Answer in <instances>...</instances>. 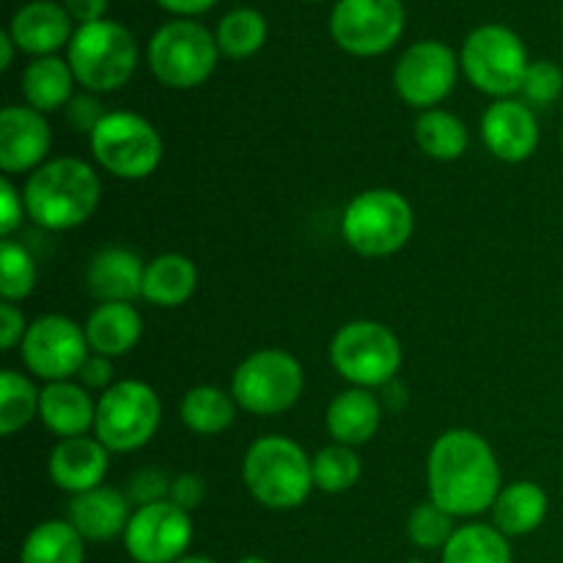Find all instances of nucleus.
<instances>
[{
  "label": "nucleus",
  "mask_w": 563,
  "mask_h": 563,
  "mask_svg": "<svg viewBox=\"0 0 563 563\" xmlns=\"http://www.w3.org/2000/svg\"><path fill=\"white\" fill-rule=\"evenodd\" d=\"M429 500L456 520H476L493 509L504 489V473L495 449L473 429H445L427 456Z\"/></svg>",
  "instance_id": "nucleus-1"
},
{
  "label": "nucleus",
  "mask_w": 563,
  "mask_h": 563,
  "mask_svg": "<svg viewBox=\"0 0 563 563\" xmlns=\"http://www.w3.org/2000/svg\"><path fill=\"white\" fill-rule=\"evenodd\" d=\"M27 220L44 231H71L93 218L102 201L97 168L80 157H53L22 185Z\"/></svg>",
  "instance_id": "nucleus-2"
},
{
  "label": "nucleus",
  "mask_w": 563,
  "mask_h": 563,
  "mask_svg": "<svg viewBox=\"0 0 563 563\" xmlns=\"http://www.w3.org/2000/svg\"><path fill=\"white\" fill-rule=\"evenodd\" d=\"M242 484L251 498L269 511L300 509L317 489L311 456L286 434H264L247 445Z\"/></svg>",
  "instance_id": "nucleus-3"
},
{
  "label": "nucleus",
  "mask_w": 563,
  "mask_h": 563,
  "mask_svg": "<svg viewBox=\"0 0 563 563\" xmlns=\"http://www.w3.org/2000/svg\"><path fill=\"white\" fill-rule=\"evenodd\" d=\"M416 231V212L405 192L372 187L341 212V240L363 258H388L405 251Z\"/></svg>",
  "instance_id": "nucleus-4"
},
{
  "label": "nucleus",
  "mask_w": 563,
  "mask_h": 563,
  "mask_svg": "<svg viewBox=\"0 0 563 563\" xmlns=\"http://www.w3.org/2000/svg\"><path fill=\"white\" fill-rule=\"evenodd\" d=\"M137 42L115 20L77 25L66 60L77 77V86L91 93H110L124 88L137 69Z\"/></svg>",
  "instance_id": "nucleus-5"
},
{
  "label": "nucleus",
  "mask_w": 563,
  "mask_h": 563,
  "mask_svg": "<svg viewBox=\"0 0 563 563\" xmlns=\"http://www.w3.org/2000/svg\"><path fill=\"white\" fill-rule=\"evenodd\" d=\"M330 363L352 388L377 390L399 377L405 350L394 330L377 319H352L330 339Z\"/></svg>",
  "instance_id": "nucleus-6"
},
{
  "label": "nucleus",
  "mask_w": 563,
  "mask_h": 563,
  "mask_svg": "<svg viewBox=\"0 0 563 563\" xmlns=\"http://www.w3.org/2000/svg\"><path fill=\"white\" fill-rule=\"evenodd\" d=\"M91 157L104 174L121 181H143L159 168L165 154L157 126L132 110H108L88 135Z\"/></svg>",
  "instance_id": "nucleus-7"
},
{
  "label": "nucleus",
  "mask_w": 563,
  "mask_h": 563,
  "mask_svg": "<svg viewBox=\"0 0 563 563\" xmlns=\"http://www.w3.org/2000/svg\"><path fill=\"white\" fill-rule=\"evenodd\" d=\"M220 60L218 38L196 20H170L152 33L146 64L154 80L174 91H190L214 75Z\"/></svg>",
  "instance_id": "nucleus-8"
},
{
  "label": "nucleus",
  "mask_w": 563,
  "mask_h": 563,
  "mask_svg": "<svg viewBox=\"0 0 563 563\" xmlns=\"http://www.w3.org/2000/svg\"><path fill=\"white\" fill-rule=\"evenodd\" d=\"M229 390L240 410L251 416H284L300 401L306 390V372L291 352L264 346L242 357V363L231 374Z\"/></svg>",
  "instance_id": "nucleus-9"
},
{
  "label": "nucleus",
  "mask_w": 563,
  "mask_h": 563,
  "mask_svg": "<svg viewBox=\"0 0 563 563\" xmlns=\"http://www.w3.org/2000/svg\"><path fill=\"white\" fill-rule=\"evenodd\" d=\"M163 423L159 394L143 379H119L99 394L93 434L110 454H132L157 438Z\"/></svg>",
  "instance_id": "nucleus-10"
},
{
  "label": "nucleus",
  "mask_w": 563,
  "mask_h": 563,
  "mask_svg": "<svg viewBox=\"0 0 563 563\" xmlns=\"http://www.w3.org/2000/svg\"><path fill=\"white\" fill-rule=\"evenodd\" d=\"M462 75L476 91L493 99L517 97L531 66L526 42L511 27L487 22L467 33L460 53Z\"/></svg>",
  "instance_id": "nucleus-11"
},
{
  "label": "nucleus",
  "mask_w": 563,
  "mask_h": 563,
  "mask_svg": "<svg viewBox=\"0 0 563 563\" xmlns=\"http://www.w3.org/2000/svg\"><path fill=\"white\" fill-rule=\"evenodd\" d=\"M88 355L91 346L86 328L64 313H44L33 319L20 346L22 366L44 385L75 379Z\"/></svg>",
  "instance_id": "nucleus-12"
},
{
  "label": "nucleus",
  "mask_w": 563,
  "mask_h": 563,
  "mask_svg": "<svg viewBox=\"0 0 563 563\" xmlns=\"http://www.w3.org/2000/svg\"><path fill=\"white\" fill-rule=\"evenodd\" d=\"M401 0H339L330 11V36L355 58H374L394 47L405 33Z\"/></svg>",
  "instance_id": "nucleus-13"
},
{
  "label": "nucleus",
  "mask_w": 563,
  "mask_h": 563,
  "mask_svg": "<svg viewBox=\"0 0 563 563\" xmlns=\"http://www.w3.org/2000/svg\"><path fill=\"white\" fill-rule=\"evenodd\" d=\"M460 55L438 38H421L399 55L394 88L399 99L418 113L440 108L460 80Z\"/></svg>",
  "instance_id": "nucleus-14"
},
{
  "label": "nucleus",
  "mask_w": 563,
  "mask_h": 563,
  "mask_svg": "<svg viewBox=\"0 0 563 563\" xmlns=\"http://www.w3.org/2000/svg\"><path fill=\"white\" fill-rule=\"evenodd\" d=\"M196 528L190 511L170 500L137 506L124 531V550L135 563H174L190 550Z\"/></svg>",
  "instance_id": "nucleus-15"
},
{
  "label": "nucleus",
  "mask_w": 563,
  "mask_h": 563,
  "mask_svg": "<svg viewBox=\"0 0 563 563\" xmlns=\"http://www.w3.org/2000/svg\"><path fill=\"white\" fill-rule=\"evenodd\" d=\"M482 141L487 152L500 163H526L537 154L539 148V119L537 110L520 97L493 99L487 110L482 113Z\"/></svg>",
  "instance_id": "nucleus-16"
},
{
  "label": "nucleus",
  "mask_w": 563,
  "mask_h": 563,
  "mask_svg": "<svg viewBox=\"0 0 563 563\" xmlns=\"http://www.w3.org/2000/svg\"><path fill=\"white\" fill-rule=\"evenodd\" d=\"M53 148V126L47 115L31 104H5L0 113V170L20 176L42 168Z\"/></svg>",
  "instance_id": "nucleus-17"
},
{
  "label": "nucleus",
  "mask_w": 563,
  "mask_h": 563,
  "mask_svg": "<svg viewBox=\"0 0 563 563\" xmlns=\"http://www.w3.org/2000/svg\"><path fill=\"white\" fill-rule=\"evenodd\" d=\"M110 456L113 454L99 443L97 434L58 440L47 460L49 482L69 498L102 487L110 471Z\"/></svg>",
  "instance_id": "nucleus-18"
},
{
  "label": "nucleus",
  "mask_w": 563,
  "mask_h": 563,
  "mask_svg": "<svg viewBox=\"0 0 563 563\" xmlns=\"http://www.w3.org/2000/svg\"><path fill=\"white\" fill-rule=\"evenodd\" d=\"M132 511L135 506L126 498L124 489L102 484L88 493L71 495L66 504V520L86 539V544H104L113 539H124Z\"/></svg>",
  "instance_id": "nucleus-19"
},
{
  "label": "nucleus",
  "mask_w": 563,
  "mask_h": 563,
  "mask_svg": "<svg viewBox=\"0 0 563 563\" xmlns=\"http://www.w3.org/2000/svg\"><path fill=\"white\" fill-rule=\"evenodd\" d=\"M146 262L124 245H104L86 267V289L97 302H135L143 295Z\"/></svg>",
  "instance_id": "nucleus-20"
},
{
  "label": "nucleus",
  "mask_w": 563,
  "mask_h": 563,
  "mask_svg": "<svg viewBox=\"0 0 563 563\" xmlns=\"http://www.w3.org/2000/svg\"><path fill=\"white\" fill-rule=\"evenodd\" d=\"M5 31L14 38L16 49L33 55V58L55 55L60 47H69L71 36H75L69 11L64 9V3H53V0H31V3L20 5L11 14Z\"/></svg>",
  "instance_id": "nucleus-21"
},
{
  "label": "nucleus",
  "mask_w": 563,
  "mask_h": 563,
  "mask_svg": "<svg viewBox=\"0 0 563 563\" xmlns=\"http://www.w3.org/2000/svg\"><path fill=\"white\" fill-rule=\"evenodd\" d=\"M38 421L58 440L82 438V434L93 432L97 399L77 379L47 383L38 396Z\"/></svg>",
  "instance_id": "nucleus-22"
},
{
  "label": "nucleus",
  "mask_w": 563,
  "mask_h": 563,
  "mask_svg": "<svg viewBox=\"0 0 563 563\" xmlns=\"http://www.w3.org/2000/svg\"><path fill=\"white\" fill-rule=\"evenodd\" d=\"M379 423H383L379 396L374 390L352 388V385L335 394L324 412V429H328L330 440L352 445V449L368 443L379 432Z\"/></svg>",
  "instance_id": "nucleus-23"
},
{
  "label": "nucleus",
  "mask_w": 563,
  "mask_h": 563,
  "mask_svg": "<svg viewBox=\"0 0 563 563\" xmlns=\"http://www.w3.org/2000/svg\"><path fill=\"white\" fill-rule=\"evenodd\" d=\"M91 352L110 357H124L143 339V317L132 302H99L82 322Z\"/></svg>",
  "instance_id": "nucleus-24"
},
{
  "label": "nucleus",
  "mask_w": 563,
  "mask_h": 563,
  "mask_svg": "<svg viewBox=\"0 0 563 563\" xmlns=\"http://www.w3.org/2000/svg\"><path fill=\"white\" fill-rule=\"evenodd\" d=\"M493 526L504 537H528L539 531L550 515V495L542 484L537 482H511L504 484L493 504Z\"/></svg>",
  "instance_id": "nucleus-25"
},
{
  "label": "nucleus",
  "mask_w": 563,
  "mask_h": 563,
  "mask_svg": "<svg viewBox=\"0 0 563 563\" xmlns=\"http://www.w3.org/2000/svg\"><path fill=\"white\" fill-rule=\"evenodd\" d=\"M198 291V267L185 253H159L146 262L143 275V295L154 308H179L192 300Z\"/></svg>",
  "instance_id": "nucleus-26"
},
{
  "label": "nucleus",
  "mask_w": 563,
  "mask_h": 563,
  "mask_svg": "<svg viewBox=\"0 0 563 563\" xmlns=\"http://www.w3.org/2000/svg\"><path fill=\"white\" fill-rule=\"evenodd\" d=\"M77 77L71 71L69 60L60 55H44L33 58L22 71V97L25 104H31L38 113H55L66 108L75 97Z\"/></svg>",
  "instance_id": "nucleus-27"
},
{
  "label": "nucleus",
  "mask_w": 563,
  "mask_h": 563,
  "mask_svg": "<svg viewBox=\"0 0 563 563\" xmlns=\"http://www.w3.org/2000/svg\"><path fill=\"white\" fill-rule=\"evenodd\" d=\"M240 405L231 396V390L218 385H192L179 401V418L192 434L198 438H218L225 429H231Z\"/></svg>",
  "instance_id": "nucleus-28"
},
{
  "label": "nucleus",
  "mask_w": 563,
  "mask_h": 563,
  "mask_svg": "<svg viewBox=\"0 0 563 563\" xmlns=\"http://www.w3.org/2000/svg\"><path fill=\"white\" fill-rule=\"evenodd\" d=\"M412 137H416L418 148L438 163H454L467 152V143H471L465 121L445 108L418 113L416 124H412Z\"/></svg>",
  "instance_id": "nucleus-29"
},
{
  "label": "nucleus",
  "mask_w": 563,
  "mask_h": 563,
  "mask_svg": "<svg viewBox=\"0 0 563 563\" xmlns=\"http://www.w3.org/2000/svg\"><path fill=\"white\" fill-rule=\"evenodd\" d=\"M440 563H511L509 537L493 522H462L440 550Z\"/></svg>",
  "instance_id": "nucleus-30"
},
{
  "label": "nucleus",
  "mask_w": 563,
  "mask_h": 563,
  "mask_svg": "<svg viewBox=\"0 0 563 563\" xmlns=\"http://www.w3.org/2000/svg\"><path fill=\"white\" fill-rule=\"evenodd\" d=\"M20 563H86V539L66 520H44L25 537Z\"/></svg>",
  "instance_id": "nucleus-31"
},
{
  "label": "nucleus",
  "mask_w": 563,
  "mask_h": 563,
  "mask_svg": "<svg viewBox=\"0 0 563 563\" xmlns=\"http://www.w3.org/2000/svg\"><path fill=\"white\" fill-rule=\"evenodd\" d=\"M214 38H218L220 55L231 60H245L256 55L267 42V20H264L262 11L240 5V9H231L229 14H223Z\"/></svg>",
  "instance_id": "nucleus-32"
},
{
  "label": "nucleus",
  "mask_w": 563,
  "mask_h": 563,
  "mask_svg": "<svg viewBox=\"0 0 563 563\" xmlns=\"http://www.w3.org/2000/svg\"><path fill=\"white\" fill-rule=\"evenodd\" d=\"M38 396H42V388H36L31 377L14 368H3L0 374V434L3 438H14L33 418H38Z\"/></svg>",
  "instance_id": "nucleus-33"
},
{
  "label": "nucleus",
  "mask_w": 563,
  "mask_h": 563,
  "mask_svg": "<svg viewBox=\"0 0 563 563\" xmlns=\"http://www.w3.org/2000/svg\"><path fill=\"white\" fill-rule=\"evenodd\" d=\"M313 487L324 495L350 493L363 476V462L352 445L330 443L311 456Z\"/></svg>",
  "instance_id": "nucleus-34"
},
{
  "label": "nucleus",
  "mask_w": 563,
  "mask_h": 563,
  "mask_svg": "<svg viewBox=\"0 0 563 563\" xmlns=\"http://www.w3.org/2000/svg\"><path fill=\"white\" fill-rule=\"evenodd\" d=\"M38 264L22 242L3 240L0 245V297L3 302H22L33 295Z\"/></svg>",
  "instance_id": "nucleus-35"
},
{
  "label": "nucleus",
  "mask_w": 563,
  "mask_h": 563,
  "mask_svg": "<svg viewBox=\"0 0 563 563\" xmlns=\"http://www.w3.org/2000/svg\"><path fill=\"white\" fill-rule=\"evenodd\" d=\"M456 517H451L449 511L440 509L432 500H423L407 517V539L410 544H416L418 550H443L449 544V539L454 537V531L460 526H454Z\"/></svg>",
  "instance_id": "nucleus-36"
},
{
  "label": "nucleus",
  "mask_w": 563,
  "mask_h": 563,
  "mask_svg": "<svg viewBox=\"0 0 563 563\" xmlns=\"http://www.w3.org/2000/svg\"><path fill=\"white\" fill-rule=\"evenodd\" d=\"M563 93V69L555 60H531L517 97L537 108H550Z\"/></svg>",
  "instance_id": "nucleus-37"
},
{
  "label": "nucleus",
  "mask_w": 563,
  "mask_h": 563,
  "mask_svg": "<svg viewBox=\"0 0 563 563\" xmlns=\"http://www.w3.org/2000/svg\"><path fill=\"white\" fill-rule=\"evenodd\" d=\"M170 478L165 471L159 467H141V471L132 473L126 478V498L132 500V506H148V504H157V500H168L170 493Z\"/></svg>",
  "instance_id": "nucleus-38"
},
{
  "label": "nucleus",
  "mask_w": 563,
  "mask_h": 563,
  "mask_svg": "<svg viewBox=\"0 0 563 563\" xmlns=\"http://www.w3.org/2000/svg\"><path fill=\"white\" fill-rule=\"evenodd\" d=\"M25 220L27 209L22 190L11 181V176H3L0 179V234H3V240H14V234L22 229Z\"/></svg>",
  "instance_id": "nucleus-39"
},
{
  "label": "nucleus",
  "mask_w": 563,
  "mask_h": 563,
  "mask_svg": "<svg viewBox=\"0 0 563 563\" xmlns=\"http://www.w3.org/2000/svg\"><path fill=\"white\" fill-rule=\"evenodd\" d=\"M104 113H108V110H102V102H99L91 91L75 93L71 102L66 104V121H69L71 130L80 132V135H91V132L97 130L99 121L104 119Z\"/></svg>",
  "instance_id": "nucleus-40"
},
{
  "label": "nucleus",
  "mask_w": 563,
  "mask_h": 563,
  "mask_svg": "<svg viewBox=\"0 0 563 563\" xmlns=\"http://www.w3.org/2000/svg\"><path fill=\"white\" fill-rule=\"evenodd\" d=\"M168 500L192 515L207 500V482L198 473H179V476L170 478Z\"/></svg>",
  "instance_id": "nucleus-41"
},
{
  "label": "nucleus",
  "mask_w": 563,
  "mask_h": 563,
  "mask_svg": "<svg viewBox=\"0 0 563 563\" xmlns=\"http://www.w3.org/2000/svg\"><path fill=\"white\" fill-rule=\"evenodd\" d=\"M77 383L82 385L86 390H97V394H104L108 388H113L115 385V368H113V361L104 355H97V352H91V355L86 357V363L80 366V372H77Z\"/></svg>",
  "instance_id": "nucleus-42"
},
{
  "label": "nucleus",
  "mask_w": 563,
  "mask_h": 563,
  "mask_svg": "<svg viewBox=\"0 0 563 563\" xmlns=\"http://www.w3.org/2000/svg\"><path fill=\"white\" fill-rule=\"evenodd\" d=\"M27 328H31V322H27V317L16 302L0 306V346H3V352L20 350Z\"/></svg>",
  "instance_id": "nucleus-43"
},
{
  "label": "nucleus",
  "mask_w": 563,
  "mask_h": 563,
  "mask_svg": "<svg viewBox=\"0 0 563 563\" xmlns=\"http://www.w3.org/2000/svg\"><path fill=\"white\" fill-rule=\"evenodd\" d=\"M64 9L69 11L77 25H88V22L104 20L108 0H64Z\"/></svg>",
  "instance_id": "nucleus-44"
},
{
  "label": "nucleus",
  "mask_w": 563,
  "mask_h": 563,
  "mask_svg": "<svg viewBox=\"0 0 563 563\" xmlns=\"http://www.w3.org/2000/svg\"><path fill=\"white\" fill-rule=\"evenodd\" d=\"M157 3L163 5L165 11H170V14L181 16V20H190V16L203 14V11L212 9L218 0H157Z\"/></svg>",
  "instance_id": "nucleus-45"
},
{
  "label": "nucleus",
  "mask_w": 563,
  "mask_h": 563,
  "mask_svg": "<svg viewBox=\"0 0 563 563\" xmlns=\"http://www.w3.org/2000/svg\"><path fill=\"white\" fill-rule=\"evenodd\" d=\"M14 53H16V44L14 38H11L9 31L0 33V69H11V64H14Z\"/></svg>",
  "instance_id": "nucleus-46"
},
{
  "label": "nucleus",
  "mask_w": 563,
  "mask_h": 563,
  "mask_svg": "<svg viewBox=\"0 0 563 563\" xmlns=\"http://www.w3.org/2000/svg\"><path fill=\"white\" fill-rule=\"evenodd\" d=\"M174 563H218V561L207 559V555H192V553H187L185 559H179V561H174Z\"/></svg>",
  "instance_id": "nucleus-47"
},
{
  "label": "nucleus",
  "mask_w": 563,
  "mask_h": 563,
  "mask_svg": "<svg viewBox=\"0 0 563 563\" xmlns=\"http://www.w3.org/2000/svg\"><path fill=\"white\" fill-rule=\"evenodd\" d=\"M236 563H269V561L262 559V555H245V559H240Z\"/></svg>",
  "instance_id": "nucleus-48"
},
{
  "label": "nucleus",
  "mask_w": 563,
  "mask_h": 563,
  "mask_svg": "<svg viewBox=\"0 0 563 563\" xmlns=\"http://www.w3.org/2000/svg\"><path fill=\"white\" fill-rule=\"evenodd\" d=\"M561 25H563V9H561Z\"/></svg>",
  "instance_id": "nucleus-49"
},
{
  "label": "nucleus",
  "mask_w": 563,
  "mask_h": 563,
  "mask_svg": "<svg viewBox=\"0 0 563 563\" xmlns=\"http://www.w3.org/2000/svg\"><path fill=\"white\" fill-rule=\"evenodd\" d=\"M561 152H563V135H561Z\"/></svg>",
  "instance_id": "nucleus-50"
},
{
  "label": "nucleus",
  "mask_w": 563,
  "mask_h": 563,
  "mask_svg": "<svg viewBox=\"0 0 563 563\" xmlns=\"http://www.w3.org/2000/svg\"><path fill=\"white\" fill-rule=\"evenodd\" d=\"M311 3H317V0H311Z\"/></svg>",
  "instance_id": "nucleus-51"
}]
</instances>
